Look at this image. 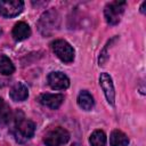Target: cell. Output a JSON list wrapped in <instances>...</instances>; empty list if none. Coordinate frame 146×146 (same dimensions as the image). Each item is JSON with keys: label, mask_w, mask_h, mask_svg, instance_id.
<instances>
[{"label": "cell", "mask_w": 146, "mask_h": 146, "mask_svg": "<svg viewBox=\"0 0 146 146\" xmlns=\"http://www.w3.org/2000/svg\"><path fill=\"white\" fill-rule=\"evenodd\" d=\"M35 125L31 120L25 117L16 119L14 125V136L18 143H25L26 140L31 139L34 135Z\"/></svg>", "instance_id": "1"}, {"label": "cell", "mask_w": 146, "mask_h": 146, "mask_svg": "<svg viewBox=\"0 0 146 146\" xmlns=\"http://www.w3.org/2000/svg\"><path fill=\"white\" fill-rule=\"evenodd\" d=\"M58 26V15L55 10L46 11L38 22L39 31L42 35H49Z\"/></svg>", "instance_id": "4"}, {"label": "cell", "mask_w": 146, "mask_h": 146, "mask_svg": "<svg viewBox=\"0 0 146 146\" xmlns=\"http://www.w3.org/2000/svg\"><path fill=\"white\" fill-rule=\"evenodd\" d=\"M51 48L52 51L55 52V55L64 63H71L74 59V49L72 48V46L62 39L55 40L51 43Z\"/></svg>", "instance_id": "5"}, {"label": "cell", "mask_w": 146, "mask_h": 146, "mask_svg": "<svg viewBox=\"0 0 146 146\" xmlns=\"http://www.w3.org/2000/svg\"><path fill=\"white\" fill-rule=\"evenodd\" d=\"M71 146H80V145H79V144H78V143H74V144H72V145H71Z\"/></svg>", "instance_id": "19"}, {"label": "cell", "mask_w": 146, "mask_h": 146, "mask_svg": "<svg viewBox=\"0 0 146 146\" xmlns=\"http://www.w3.org/2000/svg\"><path fill=\"white\" fill-rule=\"evenodd\" d=\"M145 6H146V2H143L141 3V7H140V11L141 13H145Z\"/></svg>", "instance_id": "17"}, {"label": "cell", "mask_w": 146, "mask_h": 146, "mask_svg": "<svg viewBox=\"0 0 146 146\" xmlns=\"http://www.w3.org/2000/svg\"><path fill=\"white\" fill-rule=\"evenodd\" d=\"M3 104H5V103H3V100H2V98L0 97V107H1V106H2Z\"/></svg>", "instance_id": "18"}, {"label": "cell", "mask_w": 146, "mask_h": 146, "mask_svg": "<svg viewBox=\"0 0 146 146\" xmlns=\"http://www.w3.org/2000/svg\"><path fill=\"white\" fill-rule=\"evenodd\" d=\"M0 35H1V29H0Z\"/></svg>", "instance_id": "20"}, {"label": "cell", "mask_w": 146, "mask_h": 146, "mask_svg": "<svg viewBox=\"0 0 146 146\" xmlns=\"http://www.w3.org/2000/svg\"><path fill=\"white\" fill-rule=\"evenodd\" d=\"M31 35V29L25 22H18L13 29V38L16 41H23Z\"/></svg>", "instance_id": "11"}, {"label": "cell", "mask_w": 146, "mask_h": 146, "mask_svg": "<svg viewBox=\"0 0 146 146\" xmlns=\"http://www.w3.org/2000/svg\"><path fill=\"white\" fill-rule=\"evenodd\" d=\"M10 120V107L7 104H3L0 107V123L6 124Z\"/></svg>", "instance_id": "16"}, {"label": "cell", "mask_w": 146, "mask_h": 146, "mask_svg": "<svg viewBox=\"0 0 146 146\" xmlns=\"http://www.w3.org/2000/svg\"><path fill=\"white\" fill-rule=\"evenodd\" d=\"M124 1H113L106 5L104 9V15L106 22L110 25H116L121 21V17L124 13Z\"/></svg>", "instance_id": "3"}, {"label": "cell", "mask_w": 146, "mask_h": 146, "mask_svg": "<svg viewBox=\"0 0 146 146\" xmlns=\"http://www.w3.org/2000/svg\"><path fill=\"white\" fill-rule=\"evenodd\" d=\"M99 84L104 91V95L108 102V104L114 105V99H115V91H114V86L112 78L107 73H102L99 76Z\"/></svg>", "instance_id": "8"}, {"label": "cell", "mask_w": 146, "mask_h": 146, "mask_svg": "<svg viewBox=\"0 0 146 146\" xmlns=\"http://www.w3.org/2000/svg\"><path fill=\"white\" fill-rule=\"evenodd\" d=\"M70 139V133L66 129L62 127L54 128L49 130L43 138L46 146H63Z\"/></svg>", "instance_id": "2"}, {"label": "cell", "mask_w": 146, "mask_h": 146, "mask_svg": "<svg viewBox=\"0 0 146 146\" xmlns=\"http://www.w3.org/2000/svg\"><path fill=\"white\" fill-rule=\"evenodd\" d=\"M47 81H48V84L50 86V88L55 89V90H64V89L68 88V86H70V79L67 78V75H65L62 72L49 73Z\"/></svg>", "instance_id": "7"}, {"label": "cell", "mask_w": 146, "mask_h": 146, "mask_svg": "<svg viewBox=\"0 0 146 146\" xmlns=\"http://www.w3.org/2000/svg\"><path fill=\"white\" fill-rule=\"evenodd\" d=\"M94 98L87 91V90H82L79 96H78V105L84 110V111H90L92 107H94Z\"/></svg>", "instance_id": "13"}, {"label": "cell", "mask_w": 146, "mask_h": 146, "mask_svg": "<svg viewBox=\"0 0 146 146\" xmlns=\"http://www.w3.org/2000/svg\"><path fill=\"white\" fill-rule=\"evenodd\" d=\"M24 2L21 0H1L0 1V15L7 18L15 17L23 11Z\"/></svg>", "instance_id": "6"}, {"label": "cell", "mask_w": 146, "mask_h": 146, "mask_svg": "<svg viewBox=\"0 0 146 146\" xmlns=\"http://www.w3.org/2000/svg\"><path fill=\"white\" fill-rule=\"evenodd\" d=\"M129 138L121 130H113L110 136V145L111 146H128Z\"/></svg>", "instance_id": "12"}, {"label": "cell", "mask_w": 146, "mask_h": 146, "mask_svg": "<svg viewBox=\"0 0 146 146\" xmlns=\"http://www.w3.org/2000/svg\"><path fill=\"white\" fill-rule=\"evenodd\" d=\"M9 96L15 102H23L29 97V89L23 82H16L10 88Z\"/></svg>", "instance_id": "10"}, {"label": "cell", "mask_w": 146, "mask_h": 146, "mask_svg": "<svg viewBox=\"0 0 146 146\" xmlns=\"http://www.w3.org/2000/svg\"><path fill=\"white\" fill-rule=\"evenodd\" d=\"M15 71V66L13 62L7 56H0V74L2 75H10Z\"/></svg>", "instance_id": "14"}, {"label": "cell", "mask_w": 146, "mask_h": 146, "mask_svg": "<svg viewBox=\"0 0 146 146\" xmlns=\"http://www.w3.org/2000/svg\"><path fill=\"white\" fill-rule=\"evenodd\" d=\"M89 141L91 146H105L106 145V135L103 130H95L90 138Z\"/></svg>", "instance_id": "15"}, {"label": "cell", "mask_w": 146, "mask_h": 146, "mask_svg": "<svg viewBox=\"0 0 146 146\" xmlns=\"http://www.w3.org/2000/svg\"><path fill=\"white\" fill-rule=\"evenodd\" d=\"M39 102L51 110H57L64 102V96L62 94H42L39 97Z\"/></svg>", "instance_id": "9"}]
</instances>
